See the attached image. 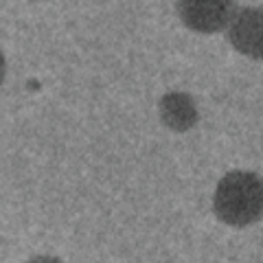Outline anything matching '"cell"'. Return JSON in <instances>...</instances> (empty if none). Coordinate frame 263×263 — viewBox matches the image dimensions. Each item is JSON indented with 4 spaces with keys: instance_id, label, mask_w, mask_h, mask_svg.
<instances>
[{
    "instance_id": "2",
    "label": "cell",
    "mask_w": 263,
    "mask_h": 263,
    "mask_svg": "<svg viewBox=\"0 0 263 263\" xmlns=\"http://www.w3.org/2000/svg\"><path fill=\"white\" fill-rule=\"evenodd\" d=\"M176 9L186 29L211 35L228 31L239 13V5L237 0H178Z\"/></svg>"
},
{
    "instance_id": "1",
    "label": "cell",
    "mask_w": 263,
    "mask_h": 263,
    "mask_svg": "<svg viewBox=\"0 0 263 263\" xmlns=\"http://www.w3.org/2000/svg\"><path fill=\"white\" fill-rule=\"evenodd\" d=\"M213 211L219 221L246 228L263 219V178L254 171H230L219 180L213 195Z\"/></svg>"
},
{
    "instance_id": "3",
    "label": "cell",
    "mask_w": 263,
    "mask_h": 263,
    "mask_svg": "<svg viewBox=\"0 0 263 263\" xmlns=\"http://www.w3.org/2000/svg\"><path fill=\"white\" fill-rule=\"evenodd\" d=\"M228 42L250 60H263V7H246L228 27Z\"/></svg>"
},
{
    "instance_id": "5",
    "label": "cell",
    "mask_w": 263,
    "mask_h": 263,
    "mask_svg": "<svg viewBox=\"0 0 263 263\" xmlns=\"http://www.w3.org/2000/svg\"><path fill=\"white\" fill-rule=\"evenodd\" d=\"M5 75H7V62H5L3 51H0V84L5 81Z\"/></svg>"
},
{
    "instance_id": "4",
    "label": "cell",
    "mask_w": 263,
    "mask_h": 263,
    "mask_svg": "<svg viewBox=\"0 0 263 263\" xmlns=\"http://www.w3.org/2000/svg\"><path fill=\"white\" fill-rule=\"evenodd\" d=\"M158 114L164 127L171 132H189L197 125L200 112H197L195 99L186 92H167L158 101Z\"/></svg>"
}]
</instances>
